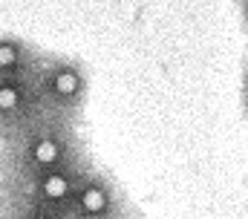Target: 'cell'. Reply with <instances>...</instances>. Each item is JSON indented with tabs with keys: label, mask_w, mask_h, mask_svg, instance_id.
<instances>
[{
	"label": "cell",
	"mask_w": 248,
	"mask_h": 219,
	"mask_svg": "<svg viewBox=\"0 0 248 219\" xmlns=\"http://www.w3.org/2000/svg\"><path fill=\"white\" fill-rule=\"evenodd\" d=\"M20 136H23V141H20L17 162H20V173L23 176L44 173V170L61 167V164L78 162L75 141H72L69 130L58 118L55 121L52 118H41L32 127H26Z\"/></svg>",
	"instance_id": "1"
},
{
	"label": "cell",
	"mask_w": 248,
	"mask_h": 219,
	"mask_svg": "<svg viewBox=\"0 0 248 219\" xmlns=\"http://www.w3.org/2000/svg\"><path fill=\"white\" fill-rule=\"evenodd\" d=\"M35 72L20 78H0V130L23 133L26 127L41 121L44 112H49L38 90Z\"/></svg>",
	"instance_id": "2"
},
{
	"label": "cell",
	"mask_w": 248,
	"mask_h": 219,
	"mask_svg": "<svg viewBox=\"0 0 248 219\" xmlns=\"http://www.w3.org/2000/svg\"><path fill=\"white\" fill-rule=\"evenodd\" d=\"M84 170H87L84 164L69 162L61 164V167H52V170H44V173L23 176L20 199L69 217V208H72V199H75V190H78V182H81Z\"/></svg>",
	"instance_id": "3"
},
{
	"label": "cell",
	"mask_w": 248,
	"mask_h": 219,
	"mask_svg": "<svg viewBox=\"0 0 248 219\" xmlns=\"http://www.w3.org/2000/svg\"><path fill=\"white\" fill-rule=\"evenodd\" d=\"M38 78V90L44 95V104L52 112H72L78 110L84 93H87V78L81 72V66H75L72 61H49L46 66H41L35 72Z\"/></svg>",
	"instance_id": "4"
},
{
	"label": "cell",
	"mask_w": 248,
	"mask_h": 219,
	"mask_svg": "<svg viewBox=\"0 0 248 219\" xmlns=\"http://www.w3.org/2000/svg\"><path fill=\"white\" fill-rule=\"evenodd\" d=\"M69 219H127L124 217V199L119 190L113 188V182L107 176H101L98 170H84L72 208H69Z\"/></svg>",
	"instance_id": "5"
},
{
	"label": "cell",
	"mask_w": 248,
	"mask_h": 219,
	"mask_svg": "<svg viewBox=\"0 0 248 219\" xmlns=\"http://www.w3.org/2000/svg\"><path fill=\"white\" fill-rule=\"evenodd\" d=\"M32 72H35V61L29 47L17 38H0V78H20Z\"/></svg>",
	"instance_id": "6"
},
{
	"label": "cell",
	"mask_w": 248,
	"mask_h": 219,
	"mask_svg": "<svg viewBox=\"0 0 248 219\" xmlns=\"http://www.w3.org/2000/svg\"><path fill=\"white\" fill-rule=\"evenodd\" d=\"M9 219H69V217H66V214H55V211H49V208H44V205H35V202L20 199V205L12 211Z\"/></svg>",
	"instance_id": "7"
},
{
	"label": "cell",
	"mask_w": 248,
	"mask_h": 219,
	"mask_svg": "<svg viewBox=\"0 0 248 219\" xmlns=\"http://www.w3.org/2000/svg\"><path fill=\"white\" fill-rule=\"evenodd\" d=\"M243 93H246V107H248V72H246V90Z\"/></svg>",
	"instance_id": "8"
},
{
	"label": "cell",
	"mask_w": 248,
	"mask_h": 219,
	"mask_svg": "<svg viewBox=\"0 0 248 219\" xmlns=\"http://www.w3.org/2000/svg\"><path fill=\"white\" fill-rule=\"evenodd\" d=\"M243 15H246V26H248V0H246V6H243Z\"/></svg>",
	"instance_id": "9"
}]
</instances>
